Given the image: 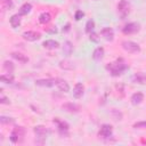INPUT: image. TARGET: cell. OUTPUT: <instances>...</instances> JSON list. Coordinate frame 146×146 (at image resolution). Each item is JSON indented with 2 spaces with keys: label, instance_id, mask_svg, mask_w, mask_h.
<instances>
[{
  "label": "cell",
  "instance_id": "obj_1",
  "mask_svg": "<svg viewBox=\"0 0 146 146\" xmlns=\"http://www.w3.org/2000/svg\"><path fill=\"white\" fill-rule=\"evenodd\" d=\"M128 67H129L128 64H127L122 58H119V59H116L115 62L108 63V64L106 65V70L111 73L112 76H119V75H121Z\"/></svg>",
  "mask_w": 146,
  "mask_h": 146
},
{
  "label": "cell",
  "instance_id": "obj_22",
  "mask_svg": "<svg viewBox=\"0 0 146 146\" xmlns=\"http://www.w3.org/2000/svg\"><path fill=\"white\" fill-rule=\"evenodd\" d=\"M10 55H11L13 58H15L16 60H18L21 63H27L29 62V57L23 55V54H21V52H11Z\"/></svg>",
  "mask_w": 146,
  "mask_h": 146
},
{
  "label": "cell",
  "instance_id": "obj_12",
  "mask_svg": "<svg viewBox=\"0 0 146 146\" xmlns=\"http://www.w3.org/2000/svg\"><path fill=\"white\" fill-rule=\"evenodd\" d=\"M83 92H84V86L81 82H78L74 86V89H73V97L79 99V98H81L83 96Z\"/></svg>",
  "mask_w": 146,
  "mask_h": 146
},
{
  "label": "cell",
  "instance_id": "obj_30",
  "mask_svg": "<svg viewBox=\"0 0 146 146\" xmlns=\"http://www.w3.org/2000/svg\"><path fill=\"white\" fill-rule=\"evenodd\" d=\"M0 122L1 124H9V123H14L15 120L13 117H8V116H0Z\"/></svg>",
  "mask_w": 146,
  "mask_h": 146
},
{
  "label": "cell",
  "instance_id": "obj_32",
  "mask_svg": "<svg viewBox=\"0 0 146 146\" xmlns=\"http://www.w3.org/2000/svg\"><path fill=\"white\" fill-rule=\"evenodd\" d=\"M83 16H84V13H83L82 10H76L75 14H74V19H75V21H80Z\"/></svg>",
  "mask_w": 146,
  "mask_h": 146
},
{
  "label": "cell",
  "instance_id": "obj_27",
  "mask_svg": "<svg viewBox=\"0 0 146 146\" xmlns=\"http://www.w3.org/2000/svg\"><path fill=\"white\" fill-rule=\"evenodd\" d=\"M94 29H95V22L92 19H89L87 23H86V33H91L94 32Z\"/></svg>",
  "mask_w": 146,
  "mask_h": 146
},
{
  "label": "cell",
  "instance_id": "obj_24",
  "mask_svg": "<svg viewBox=\"0 0 146 146\" xmlns=\"http://www.w3.org/2000/svg\"><path fill=\"white\" fill-rule=\"evenodd\" d=\"M0 79H1V82H3V83H13L14 82V75L11 73L2 74Z\"/></svg>",
  "mask_w": 146,
  "mask_h": 146
},
{
  "label": "cell",
  "instance_id": "obj_36",
  "mask_svg": "<svg viewBox=\"0 0 146 146\" xmlns=\"http://www.w3.org/2000/svg\"><path fill=\"white\" fill-rule=\"evenodd\" d=\"M143 143H145V144H146V140H143Z\"/></svg>",
  "mask_w": 146,
  "mask_h": 146
},
{
  "label": "cell",
  "instance_id": "obj_34",
  "mask_svg": "<svg viewBox=\"0 0 146 146\" xmlns=\"http://www.w3.org/2000/svg\"><path fill=\"white\" fill-rule=\"evenodd\" d=\"M0 103H1V104H10L9 99H8L7 97H5L2 94H1V96H0Z\"/></svg>",
  "mask_w": 146,
  "mask_h": 146
},
{
  "label": "cell",
  "instance_id": "obj_5",
  "mask_svg": "<svg viewBox=\"0 0 146 146\" xmlns=\"http://www.w3.org/2000/svg\"><path fill=\"white\" fill-rule=\"evenodd\" d=\"M139 30H140L139 23L131 22V23H128L127 25H124V27L122 29V32H123L124 34H133V33L139 32Z\"/></svg>",
  "mask_w": 146,
  "mask_h": 146
},
{
  "label": "cell",
  "instance_id": "obj_3",
  "mask_svg": "<svg viewBox=\"0 0 146 146\" xmlns=\"http://www.w3.org/2000/svg\"><path fill=\"white\" fill-rule=\"evenodd\" d=\"M117 13L121 19H124L130 13V3L127 0H121L117 3Z\"/></svg>",
  "mask_w": 146,
  "mask_h": 146
},
{
  "label": "cell",
  "instance_id": "obj_17",
  "mask_svg": "<svg viewBox=\"0 0 146 146\" xmlns=\"http://www.w3.org/2000/svg\"><path fill=\"white\" fill-rule=\"evenodd\" d=\"M52 122L57 124L58 130H68V129H70L68 123L65 122V121H63V120H60V119H58V117H55V119L52 120Z\"/></svg>",
  "mask_w": 146,
  "mask_h": 146
},
{
  "label": "cell",
  "instance_id": "obj_10",
  "mask_svg": "<svg viewBox=\"0 0 146 146\" xmlns=\"http://www.w3.org/2000/svg\"><path fill=\"white\" fill-rule=\"evenodd\" d=\"M35 84L39 87L50 88L52 86H56V80L55 79H38L35 80Z\"/></svg>",
  "mask_w": 146,
  "mask_h": 146
},
{
  "label": "cell",
  "instance_id": "obj_16",
  "mask_svg": "<svg viewBox=\"0 0 146 146\" xmlns=\"http://www.w3.org/2000/svg\"><path fill=\"white\" fill-rule=\"evenodd\" d=\"M104 48L103 47H97L95 50H94V52H92V58L95 59V60H102L103 59V57H104Z\"/></svg>",
  "mask_w": 146,
  "mask_h": 146
},
{
  "label": "cell",
  "instance_id": "obj_7",
  "mask_svg": "<svg viewBox=\"0 0 146 146\" xmlns=\"http://www.w3.org/2000/svg\"><path fill=\"white\" fill-rule=\"evenodd\" d=\"M33 131H34L36 138H38V139H41L42 141H43V139H46V137H47V135H48V130H47V128L43 127V125H35V127L33 128Z\"/></svg>",
  "mask_w": 146,
  "mask_h": 146
},
{
  "label": "cell",
  "instance_id": "obj_28",
  "mask_svg": "<svg viewBox=\"0 0 146 146\" xmlns=\"http://www.w3.org/2000/svg\"><path fill=\"white\" fill-rule=\"evenodd\" d=\"M3 70L6 72H8V73H11L14 71V64L11 62H9V60H5L3 62Z\"/></svg>",
  "mask_w": 146,
  "mask_h": 146
},
{
  "label": "cell",
  "instance_id": "obj_6",
  "mask_svg": "<svg viewBox=\"0 0 146 146\" xmlns=\"http://www.w3.org/2000/svg\"><path fill=\"white\" fill-rule=\"evenodd\" d=\"M99 137H103V138H110L112 137L113 135V127L111 124H103L99 129V132H98Z\"/></svg>",
  "mask_w": 146,
  "mask_h": 146
},
{
  "label": "cell",
  "instance_id": "obj_31",
  "mask_svg": "<svg viewBox=\"0 0 146 146\" xmlns=\"http://www.w3.org/2000/svg\"><path fill=\"white\" fill-rule=\"evenodd\" d=\"M133 128H136V129H144V128H146V121L136 122V123L133 124Z\"/></svg>",
  "mask_w": 146,
  "mask_h": 146
},
{
  "label": "cell",
  "instance_id": "obj_25",
  "mask_svg": "<svg viewBox=\"0 0 146 146\" xmlns=\"http://www.w3.org/2000/svg\"><path fill=\"white\" fill-rule=\"evenodd\" d=\"M59 66L62 67V68H64V70H73L74 68V65H73V63H71V62H68V60H60L59 62Z\"/></svg>",
  "mask_w": 146,
  "mask_h": 146
},
{
  "label": "cell",
  "instance_id": "obj_2",
  "mask_svg": "<svg viewBox=\"0 0 146 146\" xmlns=\"http://www.w3.org/2000/svg\"><path fill=\"white\" fill-rule=\"evenodd\" d=\"M24 136H25V129H24L23 127L18 125V127H15V128L13 129L9 139H10V141H11L13 144H17V143H21V141L23 140Z\"/></svg>",
  "mask_w": 146,
  "mask_h": 146
},
{
  "label": "cell",
  "instance_id": "obj_33",
  "mask_svg": "<svg viewBox=\"0 0 146 146\" xmlns=\"http://www.w3.org/2000/svg\"><path fill=\"white\" fill-rule=\"evenodd\" d=\"M89 39H90V41H92V42H98L99 36H98V34H97V33L91 32V33H90V36H89Z\"/></svg>",
  "mask_w": 146,
  "mask_h": 146
},
{
  "label": "cell",
  "instance_id": "obj_8",
  "mask_svg": "<svg viewBox=\"0 0 146 146\" xmlns=\"http://www.w3.org/2000/svg\"><path fill=\"white\" fill-rule=\"evenodd\" d=\"M25 40H27V41H36V40H39L40 38H41V34L39 33V32H36V31H26V32H24L23 33V35H22Z\"/></svg>",
  "mask_w": 146,
  "mask_h": 146
},
{
  "label": "cell",
  "instance_id": "obj_13",
  "mask_svg": "<svg viewBox=\"0 0 146 146\" xmlns=\"http://www.w3.org/2000/svg\"><path fill=\"white\" fill-rule=\"evenodd\" d=\"M55 80H56V86L60 91H63V92H68L70 91V86L65 80L59 79V78H57Z\"/></svg>",
  "mask_w": 146,
  "mask_h": 146
},
{
  "label": "cell",
  "instance_id": "obj_35",
  "mask_svg": "<svg viewBox=\"0 0 146 146\" xmlns=\"http://www.w3.org/2000/svg\"><path fill=\"white\" fill-rule=\"evenodd\" d=\"M70 26H71V24H70V23H67V24L63 27V32H68V31H70Z\"/></svg>",
  "mask_w": 146,
  "mask_h": 146
},
{
  "label": "cell",
  "instance_id": "obj_29",
  "mask_svg": "<svg viewBox=\"0 0 146 146\" xmlns=\"http://www.w3.org/2000/svg\"><path fill=\"white\" fill-rule=\"evenodd\" d=\"M111 115L113 116V119H114L115 121H120V120H122V113H121L120 111L115 110V108H113V110L111 111Z\"/></svg>",
  "mask_w": 146,
  "mask_h": 146
},
{
  "label": "cell",
  "instance_id": "obj_14",
  "mask_svg": "<svg viewBox=\"0 0 146 146\" xmlns=\"http://www.w3.org/2000/svg\"><path fill=\"white\" fill-rule=\"evenodd\" d=\"M63 110H65L66 112H70V113H78L80 112V106L74 104V103H65L63 104Z\"/></svg>",
  "mask_w": 146,
  "mask_h": 146
},
{
  "label": "cell",
  "instance_id": "obj_26",
  "mask_svg": "<svg viewBox=\"0 0 146 146\" xmlns=\"http://www.w3.org/2000/svg\"><path fill=\"white\" fill-rule=\"evenodd\" d=\"M1 7L5 10H8V9L10 10L14 7V3H13L11 0H1Z\"/></svg>",
  "mask_w": 146,
  "mask_h": 146
},
{
  "label": "cell",
  "instance_id": "obj_21",
  "mask_svg": "<svg viewBox=\"0 0 146 146\" xmlns=\"http://www.w3.org/2000/svg\"><path fill=\"white\" fill-rule=\"evenodd\" d=\"M31 9H32V5L29 3V2H25L24 5L21 6V8H19V10H18V14H19L21 16H22V15H27V14L31 11Z\"/></svg>",
  "mask_w": 146,
  "mask_h": 146
},
{
  "label": "cell",
  "instance_id": "obj_9",
  "mask_svg": "<svg viewBox=\"0 0 146 146\" xmlns=\"http://www.w3.org/2000/svg\"><path fill=\"white\" fill-rule=\"evenodd\" d=\"M100 34L106 41H113V39H114V31L112 27H108V26L103 27L100 31Z\"/></svg>",
  "mask_w": 146,
  "mask_h": 146
},
{
  "label": "cell",
  "instance_id": "obj_18",
  "mask_svg": "<svg viewBox=\"0 0 146 146\" xmlns=\"http://www.w3.org/2000/svg\"><path fill=\"white\" fill-rule=\"evenodd\" d=\"M42 46L46 48V49H50V50H52V49H56V48H58L59 47V43L56 41V40H46L43 43H42Z\"/></svg>",
  "mask_w": 146,
  "mask_h": 146
},
{
  "label": "cell",
  "instance_id": "obj_15",
  "mask_svg": "<svg viewBox=\"0 0 146 146\" xmlns=\"http://www.w3.org/2000/svg\"><path fill=\"white\" fill-rule=\"evenodd\" d=\"M143 100H144V94L140 92V91L135 92V94L131 96V104H132V105H139Z\"/></svg>",
  "mask_w": 146,
  "mask_h": 146
},
{
  "label": "cell",
  "instance_id": "obj_11",
  "mask_svg": "<svg viewBox=\"0 0 146 146\" xmlns=\"http://www.w3.org/2000/svg\"><path fill=\"white\" fill-rule=\"evenodd\" d=\"M131 81L138 84H146V73L138 72L131 76Z\"/></svg>",
  "mask_w": 146,
  "mask_h": 146
},
{
  "label": "cell",
  "instance_id": "obj_19",
  "mask_svg": "<svg viewBox=\"0 0 146 146\" xmlns=\"http://www.w3.org/2000/svg\"><path fill=\"white\" fill-rule=\"evenodd\" d=\"M9 23H10L11 27H14V29L18 27V26L21 25V15H19V14L13 15V16L10 17V19H9Z\"/></svg>",
  "mask_w": 146,
  "mask_h": 146
},
{
  "label": "cell",
  "instance_id": "obj_20",
  "mask_svg": "<svg viewBox=\"0 0 146 146\" xmlns=\"http://www.w3.org/2000/svg\"><path fill=\"white\" fill-rule=\"evenodd\" d=\"M63 52L66 55V56H71L72 52H73V44L71 41H65L64 42V46H63Z\"/></svg>",
  "mask_w": 146,
  "mask_h": 146
},
{
  "label": "cell",
  "instance_id": "obj_37",
  "mask_svg": "<svg viewBox=\"0 0 146 146\" xmlns=\"http://www.w3.org/2000/svg\"><path fill=\"white\" fill-rule=\"evenodd\" d=\"M95 1H97V0H95Z\"/></svg>",
  "mask_w": 146,
  "mask_h": 146
},
{
  "label": "cell",
  "instance_id": "obj_4",
  "mask_svg": "<svg viewBox=\"0 0 146 146\" xmlns=\"http://www.w3.org/2000/svg\"><path fill=\"white\" fill-rule=\"evenodd\" d=\"M122 48L127 51V52H130V54H138L140 51V46L133 41H129V40H125L122 42Z\"/></svg>",
  "mask_w": 146,
  "mask_h": 146
},
{
  "label": "cell",
  "instance_id": "obj_23",
  "mask_svg": "<svg viewBox=\"0 0 146 146\" xmlns=\"http://www.w3.org/2000/svg\"><path fill=\"white\" fill-rule=\"evenodd\" d=\"M50 21H51V15L49 13L44 11V13L40 14V16H39V23L40 24H48Z\"/></svg>",
  "mask_w": 146,
  "mask_h": 146
}]
</instances>
